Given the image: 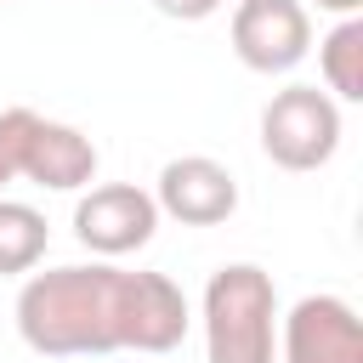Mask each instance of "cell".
<instances>
[{
  "label": "cell",
  "instance_id": "cell-10",
  "mask_svg": "<svg viewBox=\"0 0 363 363\" xmlns=\"http://www.w3.org/2000/svg\"><path fill=\"white\" fill-rule=\"evenodd\" d=\"M318 68L335 102H363V17H340L318 40Z\"/></svg>",
  "mask_w": 363,
  "mask_h": 363
},
{
  "label": "cell",
  "instance_id": "cell-8",
  "mask_svg": "<svg viewBox=\"0 0 363 363\" xmlns=\"http://www.w3.org/2000/svg\"><path fill=\"white\" fill-rule=\"evenodd\" d=\"M193 312H187V295L176 278L164 272H130L125 284V352H176L182 335H187Z\"/></svg>",
  "mask_w": 363,
  "mask_h": 363
},
{
  "label": "cell",
  "instance_id": "cell-13",
  "mask_svg": "<svg viewBox=\"0 0 363 363\" xmlns=\"http://www.w3.org/2000/svg\"><path fill=\"white\" fill-rule=\"evenodd\" d=\"M153 11L170 17V23H204V17L221 11V0H153Z\"/></svg>",
  "mask_w": 363,
  "mask_h": 363
},
{
  "label": "cell",
  "instance_id": "cell-3",
  "mask_svg": "<svg viewBox=\"0 0 363 363\" xmlns=\"http://www.w3.org/2000/svg\"><path fill=\"white\" fill-rule=\"evenodd\" d=\"M340 147V102L318 85H284L261 108V153L278 170H323Z\"/></svg>",
  "mask_w": 363,
  "mask_h": 363
},
{
  "label": "cell",
  "instance_id": "cell-2",
  "mask_svg": "<svg viewBox=\"0 0 363 363\" xmlns=\"http://www.w3.org/2000/svg\"><path fill=\"white\" fill-rule=\"evenodd\" d=\"M199 318L210 363H278V289L255 261L216 267Z\"/></svg>",
  "mask_w": 363,
  "mask_h": 363
},
{
  "label": "cell",
  "instance_id": "cell-12",
  "mask_svg": "<svg viewBox=\"0 0 363 363\" xmlns=\"http://www.w3.org/2000/svg\"><path fill=\"white\" fill-rule=\"evenodd\" d=\"M34 125H40L34 108H0V193L23 176V164H28V142H34Z\"/></svg>",
  "mask_w": 363,
  "mask_h": 363
},
{
  "label": "cell",
  "instance_id": "cell-1",
  "mask_svg": "<svg viewBox=\"0 0 363 363\" xmlns=\"http://www.w3.org/2000/svg\"><path fill=\"white\" fill-rule=\"evenodd\" d=\"M125 284L113 261L51 267L17 289V335L40 357H108L125 352Z\"/></svg>",
  "mask_w": 363,
  "mask_h": 363
},
{
  "label": "cell",
  "instance_id": "cell-5",
  "mask_svg": "<svg viewBox=\"0 0 363 363\" xmlns=\"http://www.w3.org/2000/svg\"><path fill=\"white\" fill-rule=\"evenodd\" d=\"M153 233H159V204L136 182H102L91 193H79V204H74V238L102 261L142 250Z\"/></svg>",
  "mask_w": 363,
  "mask_h": 363
},
{
  "label": "cell",
  "instance_id": "cell-7",
  "mask_svg": "<svg viewBox=\"0 0 363 363\" xmlns=\"http://www.w3.org/2000/svg\"><path fill=\"white\" fill-rule=\"evenodd\" d=\"M153 204H159V216H170L182 227H221L238 210V182H233V170L221 159L182 153V159H170L159 170Z\"/></svg>",
  "mask_w": 363,
  "mask_h": 363
},
{
  "label": "cell",
  "instance_id": "cell-6",
  "mask_svg": "<svg viewBox=\"0 0 363 363\" xmlns=\"http://www.w3.org/2000/svg\"><path fill=\"white\" fill-rule=\"evenodd\" d=\"M284 363H363V318L340 295H301L278 318Z\"/></svg>",
  "mask_w": 363,
  "mask_h": 363
},
{
  "label": "cell",
  "instance_id": "cell-14",
  "mask_svg": "<svg viewBox=\"0 0 363 363\" xmlns=\"http://www.w3.org/2000/svg\"><path fill=\"white\" fill-rule=\"evenodd\" d=\"M318 11H329V17H357L363 11V0H312Z\"/></svg>",
  "mask_w": 363,
  "mask_h": 363
},
{
  "label": "cell",
  "instance_id": "cell-11",
  "mask_svg": "<svg viewBox=\"0 0 363 363\" xmlns=\"http://www.w3.org/2000/svg\"><path fill=\"white\" fill-rule=\"evenodd\" d=\"M45 244H51L45 216L23 199H0V278L34 272L45 261Z\"/></svg>",
  "mask_w": 363,
  "mask_h": 363
},
{
  "label": "cell",
  "instance_id": "cell-9",
  "mask_svg": "<svg viewBox=\"0 0 363 363\" xmlns=\"http://www.w3.org/2000/svg\"><path fill=\"white\" fill-rule=\"evenodd\" d=\"M23 182L51 187V193H79V187H91V182H96V142H91L79 125L40 119V125H34V142H28Z\"/></svg>",
  "mask_w": 363,
  "mask_h": 363
},
{
  "label": "cell",
  "instance_id": "cell-4",
  "mask_svg": "<svg viewBox=\"0 0 363 363\" xmlns=\"http://www.w3.org/2000/svg\"><path fill=\"white\" fill-rule=\"evenodd\" d=\"M227 34L250 74H289L312 51V11L306 0H238Z\"/></svg>",
  "mask_w": 363,
  "mask_h": 363
}]
</instances>
